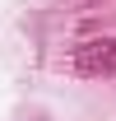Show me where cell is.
I'll return each instance as SVG.
<instances>
[{
    "mask_svg": "<svg viewBox=\"0 0 116 121\" xmlns=\"http://www.w3.org/2000/svg\"><path fill=\"white\" fill-rule=\"evenodd\" d=\"M74 65H79L84 75H116V37H107V42H84L74 51Z\"/></svg>",
    "mask_w": 116,
    "mask_h": 121,
    "instance_id": "cell-1",
    "label": "cell"
}]
</instances>
